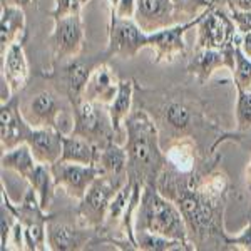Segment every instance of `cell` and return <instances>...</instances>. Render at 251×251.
I'll use <instances>...</instances> for the list:
<instances>
[{
    "mask_svg": "<svg viewBox=\"0 0 251 251\" xmlns=\"http://www.w3.org/2000/svg\"><path fill=\"white\" fill-rule=\"evenodd\" d=\"M124 127L127 132L126 149L129 156V177L141 181L143 184H154L164 164V157L157 143L156 126L146 112L137 111L134 114H129Z\"/></svg>",
    "mask_w": 251,
    "mask_h": 251,
    "instance_id": "6da1fadb",
    "label": "cell"
},
{
    "mask_svg": "<svg viewBox=\"0 0 251 251\" xmlns=\"http://www.w3.org/2000/svg\"><path fill=\"white\" fill-rule=\"evenodd\" d=\"M134 231H151L189 245L188 225L181 209L177 204L166 200L154 184H144L134 220Z\"/></svg>",
    "mask_w": 251,
    "mask_h": 251,
    "instance_id": "7a4b0ae2",
    "label": "cell"
},
{
    "mask_svg": "<svg viewBox=\"0 0 251 251\" xmlns=\"http://www.w3.org/2000/svg\"><path fill=\"white\" fill-rule=\"evenodd\" d=\"M198 46L196 49H229L240 40L241 34L229 15L220 10L216 3L201 14L198 22Z\"/></svg>",
    "mask_w": 251,
    "mask_h": 251,
    "instance_id": "3957f363",
    "label": "cell"
},
{
    "mask_svg": "<svg viewBox=\"0 0 251 251\" xmlns=\"http://www.w3.org/2000/svg\"><path fill=\"white\" fill-rule=\"evenodd\" d=\"M69 134L86 137L92 143L102 148L114 137V127L111 123V116L104 114L99 109V102L84 99L74 107V127Z\"/></svg>",
    "mask_w": 251,
    "mask_h": 251,
    "instance_id": "277c9868",
    "label": "cell"
},
{
    "mask_svg": "<svg viewBox=\"0 0 251 251\" xmlns=\"http://www.w3.org/2000/svg\"><path fill=\"white\" fill-rule=\"evenodd\" d=\"M148 47V32L137 25L134 19H123L111 14L109 22V55L132 59L141 49Z\"/></svg>",
    "mask_w": 251,
    "mask_h": 251,
    "instance_id": "5b68a950",
    "label": "cell"
},
{
    "mask_svg": "<svg viewBox=\"0 0 251 251\" xmlns=\"http://www.w3.org/2000/svg\"><path fill=\"white\" fill-rule=\"evenodd\" d=\"M123 184L117 183V181L114 183V177H109L106 174L99 176L91 184L86 196L80 200L77 211L79 216L86 221V225L92 226V228H97V226L102 225L104 220H106L109 204H111L117 189Z\"/></svg>",
    "mask_w": 251,
    "mask_h": 251,
    "instance_id": "8992f818",
    "label": "cell"
},
{
    "mask_svg": "<svg viewBox=\"0 0 251 251\" xmlns=\"http://www.w3.org/2000/svg\"><path fill=\"white\" fill-rule=\"evenodd\" d=\"M177 208L181 209L184 221L193 233L208 234L214 229V204L208 194L196 189H184L177 198Z\"/></svg>",
    "mask_w": 251,
    "mask_h": 251,
    "instance_id": "52a82bcc",
    "label": "cell"
},
{
    "mask_svg": "<svg viewBox=\"0 0 251 251\" xmlns=\"http://www.w3.org/2000/svg\"><path fill=\"white\" fill-rule=\"evenodd\" d=\"M52 176H54L55 186H62L69 193V196L75 200H82L87 189L99 176H102V169L96 164H79L67 163V161H57L50 166Z\"/></svg>",
    "mask_w": 251,
    "mask_h": 251,
    "instance_id": "ba28073f",
    "label": "cell"
},
{
    "mask_svg": "<svg viewBox=\"0 0 251 251\" xmlns=\"http://www.w3.org/2000/svg\"><path fill=\"white\" fill-rule=\"evenodd\" d=\"M203 14V12H201ZM201 14L193 20L184 24H173L164 29L149 32L148 34V47L154 50L156 62H171L177 55L186 52L184 34L186 30L194 29L201 19Z\"/></svg>",
    "mask_w": 251,
    "mask_h": 251,
    "instance_id": "9c48e42d",
    "label": "cell"
},
{
    "mask_svg": "<svg viewBox=\"0 0 251 251\" xmlns=\"http://www.w3.org/2000/svg\"><path fill=\"white\" fill-rule=\"evenodd\" d=\"M55 29L52 34L55 60H71L77 57L84 44V29L80 15H67V17L54 19Z\"/></svg>",
    "mask_w": 251,
    "mask_h": 251,
    "instance_id": "30bf717a",
    "label": "cell"
},
{
    "mask_svg": "<svg viewBox=\"0 0 251 251\" xmlns=\"http://www.w3.org/2000/svg\"><path fill=\"white\" fill-rule=\"evenodd\" d=\"M106 55H109V52L87 59H82L77 55V57L69 60V64L64 67V82H66L67 97L71 99L74 107L84 100L89 79H91L92 72L99 64L106 62Z\"/></svg>",
    "mask_w": 251,
    "mask_h": 251,
    "instance_id": "8fae6325",
    "label": "cell"
},
{
    "mask_svg": "<svg viewBox=\"0 0 251 251\" xmlns=\"http://www.w3.org/2000/svg\"><path fill=\"white\" fill-rule=\"evenodd\" d=\"M32 126L27 123L25 116L19 111L17 97L12 96L9 100L2 102L0 107V141L2 149H12L27 141Z\"/></svg>",
    "mask_w": 251,
    "mask_h": 251,
    "instance_id": "7c38bea8",
    "label": "cell"
},
{
    "mask_svg": "<svg viewBox=\"0 0 251 251\" xmlns=\"http://www.w3.org/2000/svg\"><path fill=\"white\" fill-rule=\"evenodd\" d=\"M234 47H236V44L229 49H223V50H218V49H196V52L193 54L188 64V72L196 75L200 82L204 84L214 74L216 69L228 67L229 71H233Z\"/></svg>",
    "mask_w": 251,
    "mask_h": 251,
    "instance_id": "4fadbf2b",
    "label": "cell"
},
{
    "mask_svg": "<svg viewBox=\"0 0 251 251\" xmlns=\"http://www.w3.org/2000/svg\"><path fill=\"white\" fill-rule=\"evenodd\" d=\"M173 0H136L134 20L144 32H154L173 25Z\"/></svg>",
    "mask_w": 251,
    "mask_h": 251,
    "instance_id": "5bb4252c",
    "label": "cell"
},
{
    "mask_svg": "<svg viewBox=\"0 0 251 251\" xmlns=\"http://www.w3.org/2000/svg\"><path fill=\"white\" fill-rule=\"evenodd\" d=\"M62 131L55 127H32L25 143L37 163L52 166L62 156Z\"/></svg>",
    "mask_w": 251,
    "mask_h": 251,
    "instance_id": "9a60e30c",
    "label": "cell"
},
{
    "mask_svg": "<svg viewBox=\"0 0 251 251\" xmlns=\"http://www.w3.org/2000/svg\"><path fill=\"white\" fill-rule=\"evenodd\" d=\"M2 80L9 84L14 96L25 87L29 80V64L22 42H14L5 52H2Z\"/></svg>",
    "mask_w": 251,
    "mask_h": 251,
    "instance_id": "2e32d148",
    "label": "cell"
},
{
    "mask_svg": "<svg viewBox=\"0 0 251 251\" xmlns=\"http://www.w3.org/2000/svg\"><path fill=\"white\" fill-rule=\"evenodd\" d=\"M27 111H29V117L25 119L32 127H60L59 119L62 111H60L59 99L52 92L42 91L34 96Z\"/></svg>",
    "mask_w": 251,
    "mask_h": 251,
    "instance_id": "e0dca14e",
    "label": "cell"
},
{
    "mask_svg": "<svg viewBox=\"0 0 251 251\" xmlns=\"http://www.w3.org/2000/svg\"><path fill=\"white\" fill-rule=\"evenodd\" d=\"M119 82L121 80L116 77L114 71L106 62L99 64L89 79L84 99L99 104H111L119 91Z\"/></svg>",
    "mask_w": 251,
    "mask_h": 251,
    "instance_id": "ac0fdd59",
    "label": "cell"
},
{
    "mask_svg": "<svg viewBox=\"0 0 251 251\" xmlns=\"http://www.w3.org/2000/svg\"><path fill=\"white\" fill-rule=\"evenodd\" d=\"M89 243L87 229L74 228L66 223L47 221V246L54 251L82 250Z\"/></svg>",
    "mask_w": 251,
    "mask_h": 251,
    "instance_id": "d6986e66",
    "label": "cell"
},
{
    "mask_svg": "<svg viewBox=\"0 0 251 251\" xmlns=\"http://www.w3.org/2000/svg\"><path fill=\"white\" fill-rule=\"evenodd\" d=\"M25 37V15L19 5H2L0 15V44L5 52L14 42H24Z\"/></svg>",
    "mask_w": 251,
    "mask_h": 251,
    "instance_id": "ffe728a7",
    "label": "cell"
},
{
    "mask_svg": "<svg viewBox=\"0 0 251 251\" xmlns=\"http://www.w3.org/2000/svg\"><path fill=\"white\" fill-rule=\"evenodd\" d=\"M100 146L74 134H62V156L59 161L79 164H96L99 159Z\"/></svg>",
    "mask_w": 251,
    "mask_h": 251,
    "instance_id": "44dd1931",
    "label": "cell"
},
{
    "mask_svg": "<svg viewBox=\"0 0 251 251\" xmlns=\"http://www.w3.org/2000/svg\"><path fill=\"white\" fill-rule=\"evenodd\" d=\"M132 92H134V82L132 80H121L119 91L111 104H109V116L114 127V134L119 136L123 131V124L131 114L132 106Z\"/></svg>",
    "mask_w": 251,
    "mask_h": 251,
    "instance_id": "7402d4cb",
    "label": "cell"
},
{
    "mask_svg": "<svg viewBox=\"0 0 251 251\" xmlns=\"http://www.w3.org/2000/svg\"><path fill=\"white\" fill-rule=\"evenodd\" d=\"M129 156L127 149L121 148L114 141H109L100 148L99 159H97V166L102 169V173L109 177H121L123 173L127 169Z\"/></svg>",
    "mask_w": 251,
    "mask_h": 251,
    "instance_id": "603a6c76",
    "label": "cell"
},
{
    "mask_svg": "<svg viewBox=\"0 0 251 251\" xmlns=\"http://www.w3.org/2000/svg\"><path fill=\"white\" fill-rule=\"evenodd\" d=\"M37 166V159L32 154V149L27 143H22L12 149H7L2 154V168L12 169L22 177H25L34 171Z\"/></svg>",
    "mask_w": 251,
    "mask_h": 251,
    "instance_id": "cb8c5ba5",
    "label": "cell"
},
{
    "mask_svg": "<svg viewBox=\"0 0 251 251\" xmlns=\"http://www.w3.org/2000/svg\"><path fill=\"white\" fill-rule=\"evenodd\" d=\"M27 181L34 188V191L37 193L40 206L47 211V208L50 206L52 196H54V188H55V181L54 176H52L50 166L37 163L34 171L27 176Z\"/></svg>",
    "mask_w": 251,
    "mask_h": 251,
    "instance_id": "d4e9b609",
    "label": "cell"
},
{
    "mask_svg": "<svg viewBox=\"0 0 251 251\" xmlns=\"http://www.w3.org/2000/svg\"><path fill=\"white\" fill-rule=\"evenodd\" d=\"M136 248L144 251H171V250H191L179 240L156 234L151 231H136Z\"/></svg>",
    "mask_w": 251,
    "mask_h": 251,
    "instance_id": "484cf974",
    "label": "cell"
},
{
    "mask_svg": "<svg viewBox=\"0 0 251 251\" xmlns=\"http://www.w3.org/2000/svg\"><path fill=\"white\" fill-rule=\"evenodd\" d=\"M240 40L234 47V69L231 71L233 80L236 89H251V59L243 52Z\"/></svg>",
    "mask_w": 251,
    "mask_h": 251,
    "instance_id": "4316f807",
    "label": "cell"
},
{
    "mask_svg": "<svg viewBox=\"0 0 251 251\" xmlns=\"http://www.w3.org/2000/svg\"><path fill=\"white\" fill-rule=\"evenodd\" d=\"M132 184H134V179L129 177V179L117 189V193L114 194V198H112L111 204H109V209H107V214H106V220L109 223H116L124 216L126 208H127V203H129V198H131Z\"/></svg>",
    "mask_w": 251,
    "mask_h": 251,
    "instance_id": "83f0119b",
    "label": "cell"
},
{
    "mask_svg": "<svg viewBox=\"0 0 251 251\" xmlns=\"http://www.w3.org/2000/svg\"><path fill=\"white\" fill-rule=\"evenodd\" d=\"M236 124L238 131H248L251 129V91L250 89H236Z\"/></svg>",
    "mask_w": 251,
    "mask_h": 251,
    "instance_id": "f1b7e54d",
    "label": "cell"
},
{
    "mask_svg": "<svg viewBox=\"0 0 251 251\" xmlns=\"http://www.w3.org/2000/svg\"><path fill=\"white\" fill-rule=\"evenodd\" d=\"M166 119H168V123L171 124L173 127L184 129L186 126L189 124V121H191V112H189V109L183 106V104L173 102L166 109Z\"/></svg>",
    "mask_w": 251,
    "mask_h": 251,
    "instance_id": "f546056e",
    "label": "cell"
},
{
    "mask_svg": "<svg viewBox=\"0 0 251 251\" xmlns=\"http://www.w3.org/2000/svg\"><path fill=\"white\" fill-rule=\"evenodd\" d=\"M174 3V12L176 14H184V15H198L201 10L209 9L214 5V0H173Z\"/></svg>",
    "mask_w": 251,
    "mask_h": 251,
    "instance_id": "4dcf8cb0",
    "label": "cell"
},
{
    "mask_svg": "<svg viewBox=\"0 0 251 251\" xmlns=\"http://www.w3.org/2000/svg\"><path fill=\"white\" fill-rule=\"evenodd\" d=\"M89 0H55V7L50 12L54 19L67 17V15H77L80 14L82 7L86 5Z\"/></svg>",
    "mask_w": 251,
    "mask_h": 251,
    "instance_id": "1f68e13d",
    "label": "cell"
},
{
    "mask_svg": "<svg viewBox=\"0 0 251 251\" xmlns=\"http://www.w3.org/2000/svg\"><path fill=\"white\" fill-rule=\"evenodd\" d=\"M166 159L171 163L174 168H177L179 171L193 168V156L188 149H184L183 146H174L173 149H169V154L166 156Z\"/></svg>",
    "mask_w": 251,
    "mask_h": 251,
    "instance_id": "d6a6232c",
    "label": "cell"
},
{
    "mask_svg": "<svg viewBox=\"0 0 251 251\" xmlns=\"http://www.w3.org/2000/svg\"><path fill=\"white\" fill-rule=\"evenodd\" d=\"M223 240H225L226 245H231V246H236V248L251 251V220L248 223V226H246L240 234H236V236H228V234L223 231Z\"/></svg>",
    "mask_w": 251,
    "mask_h": 251,
    "instance_id": "836d02e7",
    "label": "cell"
},
{
    "mask_svg": "<svg viewBox=\"0 0 251 251\" xmlns=\"http://www.w3.org/2000/svg\"><path fill=\"white\" fill-rule=\"evenodd\" d=\"M229 17H231L234 25H236V30L240 34H248V32H251V10H243L231 5Z\"/></svg>",
    "mask_w": 251,
    "mask_h": 251,
    "instance_id": "e575fe53",
    "label": "cell"
},
{
    "mask_svg": "<svg viewBox=\"0 0 251 251\" xmlns=\"http://www.w3.org/2000/svg\"><path fill=\"white\" fill-rule=\"evenodd\" d=\"M228 139L236 141V143H240L241 146H245L246 149H250L251 151V129H248V131H238V132H231V134L221 136L220 139L216 141V144L213 146V149L216 148L220 143H223V141H228Z\"/></svg>",
    "mask_w": 251,
    "mask_h": 251,
    "instance_id": "d590c367",
    "label": "cell"
},
{
    "mask_svg": "<svg viewBox=\"0 0 251 251\" xmlns=\"http://www.w3.org/2000/svg\"><path fill=\"white\" fill-rule=\"evenodd\" d=\"M114 14L123 19H134L136 14V0H121Z\"/></svg>",
    "mask_w": 251,
    "mask_h": 251,
    "instance_id": "8d00e7d4",
    "label": "cell"
},
{
    "mask_svg": "<svg viewBox=\"0 0 251 251\" xmlns=\"http://www.w3.org/2000/svg\"><path fill=\"white\" fill-rule=\"evenodd\" d=\"M240 46L243 49V52L251 59V32H248V34H241Z\"/></svg>",
    "mask_w": 251,
    "mask_h": 251,
    "instance_id": "74e56055",
    "label": "cell"
},
{
    "mask_svg": "<svg viewBox=\"0 0 251 251\" xmlns=\"http://www.w3.org/2000/svg\"><path fill=\"white\" fill-rule=\"evenodd\" d=\"M236 7L243 10H251V0H236Z\"/></svg>",
    "mask_w": 251,
    "mask_h": 251,
    "instance_id": "f35d334b",
    "label": "cell"
},
{
    "mask_svg": "<svg viewBox=\"0 0 251 251\" xmlns=\"http://www.w3.org/2000/svg\"><path fill=\"white\" fill-rule=\"evenodd\" d=\"M121 0H107V5H109V10H111V14H114L117 5H119Z\"/></svg>",
    "mask_w": 251,
    "mask_h": 251,
    "instance_id": "ab89813d",
    "label": "cell"
},
{
    "mask_svg": "<svg viewBox=\"0 0 251 251\" xmlns=\"http://www.w3.org/2000/svg\"><path fill=\"white\" fill-rule=\"evenodd\" d=\"M34 0H14V3L15 5H19V7H25V5H29V3H32Z\"/></svg>",
    "mask_w": 251,
    "mask_h": 251,
    "instance_id": "60d3db41",
    "label": "cell"
},
{
    "mask_svg": "<svg viewBox=\"0 0 251 251\" xmlns=\"http://www.w3.org/2000/svg\"><path fill=\"white\" fill-rule=\"evenodd\" d=\"M248 176H250V183H251V163H250V169H248Z\"/></svg>",
    "mask_w": 251,
    "mask_h": 251,
    "instance_id": "b9f144b4",
    "label": "cell"
},
{
    "mask_svg": "<svg viewBox=\"0 0 251 251\" xmlns=\"http://www.w3.org/2000/svg\"><path fill=\"white\" fill-rule=\"evenodd\" d=\"M250 91H251V89H250Z\"/></svg>",
    "mask_w": 251,
    "mask_h": 251,
    "instance_id": "7bdbcfd3",
    "label": "cell"
}]
</instances>
